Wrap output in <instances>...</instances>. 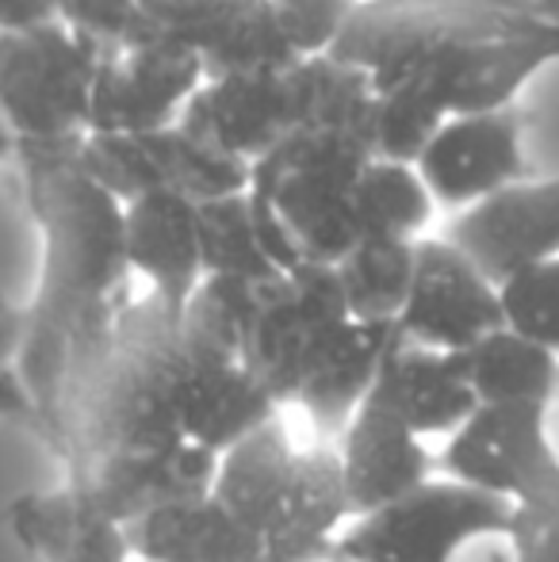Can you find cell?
I'll list each match as a JSON object with an SVG mask.
<instances>
[{"label": "cell", "instance_id": "6da1fadb", "mask_svg": "<svg viewBox=\"0 0 559 562\" xmlns=\"http://www.w3.org/2000/svg\"><path fill=\"white\" fill-rule=\"evenodd\" d=\"M283 409L249 379L242 352L192 306L131 299L100 352L69 379L51 448L66 471L100 459L234 445Z\"/></svg>", "mask_w": 559, "mask_h": 562}, {"label": "cell", "instance_id": "7a4b0ae2", "mask_svg": "<svg viewBox=\"0 0 559 562\" xmlns=\"http://www.w3.org/2000/svg\"><path fill=\"white\" fill-rule=\"evenodd\" d=\"M27 215L38 229V280L23 303L15 375L51 445L66 386L112 334L131 303L123 203L77 165V142L15 154Z\"/></svg>", "mask_w": 559, "mask_h": 562}, {"label": "cell", "instance_id": "3957f363", "mask_svg": "<svg viewBox=\"0 0 559 562\" xmlns=\"http://www.w3.org/2000/svg\"><path fill=\"white\" fill-rule=\"evenodd\" d=\"M211 497L261 543V562H329L349 525L334 448H299L272 422L219 456Z\"/></svg>", "mask_w": 559, "mask_h": 562}, {"label": "cell", "instance_id": "277c9868", "mask_svg": "<svg viewBox=\"0 0 559 562\" xmlns=\"http://www.w3.org/2000/svg\"><path fill=\"white\" fill-rule=\"evenodd\" d=\"M545 15V0H360L329 58L353 66L376 92L418 74H448L502 35Z\"/></svg>", "mask_w": 559, "mask_h": 562}, {"label": "cell", "instance_id": "5b68a950", "mask_svg": "<svg viewBox=\"0 0 559 562\" xmlns=\"http://www.w3.org/2000/svg\"><path fill=\"white\" fill-rule=\"evenodd\" d=\"M100 46L62 20L0 31V126L23 149L74 146L89 134Z\"/></svg>", "mask_w": 559, "mask_h": 562}, {"label": "cell", "instance_id": "8992f818", "mask_svg": "<svg viewBox=\"0 0 559 562\" xmlns=\"http://www.w3.org/2000/svg\"><path fill=\"white\" fill-rule=\"evenodd\" d=\"M510 505L433 474L411 497L353 517L329 562H456L483 536H506Z\"/></svg>", "mask_w": 559, "mask_h": 562}, {"label": "cell", "instance_id": "52a82bcc", "mask_svg": "<svg viewBox=\"0 0 559 562\" xmlns=\"http://www.w3.org/2000/svg\"><path fill=\"white\" fill-rule=\"evenodd\" d=\"M349 322L334 268L299 265L283 280L261 288V306L242 345V363L280 409L295 406L314 363Z\"/></svg>", "mask_w": 559, "mask_h": 562}, {"label": "cell", "instance_id": "ba28073f", "mask_svg": "<svg viewBox=\"0 0 559 562\" xmlns=\"http://www.w3.org/2000/svg\"><path fill=\"white\" fill-rule=\"evenodd\" d=\"M77 165L120 203L146 192H177L192 203L246 195L249 165L192 138L180 126L154 134H85Z\"/></svg>", "mask_w": 559, "mask_h": 562}, {"label": "cell", "instance_id": "9c48e42d", "mask_svg": "<svg viewBox=\"0 0 559 562\" xmlns=\"http://www.w3.org/2000/svg\"><path fill=\"white\" fill-rule=\"evenodd\" d=\"M200 85L203 61L192 50L138 38L100 46L89 134L169 131Z\"/></svg>", "mask_w": 559, "mask_h": 562}, {"label": "cell", "instance_id": "30bf717a", "mask_svg": "<svg viewBox=\"0 0 559 562\" xmlns=\"http://www.w3.org/2000/svg\"><path fill=\"white\" fill-rule=\"evenodd\" d=\"M494 329H502L499 283L448 237H418L411 295L395 322L399 340L429 352H463Z\"/></svg>", "mask_w": 559, "mask_h": 562}, {"label": "cell", "instance_id": "8fae6325", "mask_svg": "<svg viewBox=\"0 0 559 562\" xmlns=\"http://www.w3.org/2000/svg\"><path fill=\"white\" fill-rule=\"evenodd\" d=\"M414 169L429 188L433 203L463 211L525 180L522 123L514 108L445 119Z\"/></svg>", "mask_w": 559, "mask_h": 562}, {"label": "cell", "instance_id": "7c38bea8", "mask_svg": "<svg viewBox=\"0 0 559 562\" xmlns=\"http://www.w3.org/2000/svg\"><path fill=\"white\" fill-rule=\"evenodd\" d=\"M329 448L337 459L349 517H368L383 505L403 502L437 471L429 445L414 437L411 425L383 402L380 391H372V398L353 414V422Z\"/></svg>", "mask_w": 559, "mask_h": 562}, {"label": "cell", "instance_id": "4fadbf2b", "mask_svg": "<svg viewBox=\"0 0 559 562\" xmlns=\"http://www.w3.org/2000/svg\"><path fill=\"white\" fill-rule=\"evenodd\" d=\"M445 237L494 283L559 257V177L502 188L460 211Z\"/></svg>", "mask_w": 559, "mask_h": 562}, {"label": "cell", "instance_id": "5bb4252c", "mask_svg": "<svg viewBox=\"0 0 559 562\" xmlns=\"http://www.w3.org/2000/svg\"><path fill=\"white\" fill-rule=\"evenodd\" d=\"M219 474V456L208 448L154 451V456H115L74 471L66 486L77 494L89 520L127 528L138 517L188 497L211 494Z\"/></svg>", "mask_w": 559, "mask_h": 562}, {"label": "cell", "instance_id": "9a60e30c", "mask_svg": "<svg viewBox=\"0 0 559 562\" xmlns=\"http://www.w3.org/2000/svg\"><path fill=\"white\" fill-rule=\"evenodd\" d=\"M291 69L211 77L185 104L177 126L192 138L215 146L219 154H231L246 165L261 161L269 149H277L295 131L299 104Z\"/></svg>", "mask_w": 559, "mask_h": 562}, {"label": "cell", "instance_id": "2e32d148", "mask_svg": "<svg viewBox=\"0 0 559 562\" xmlns=\"http://www.w3.org/2000/svg\"><path fill=\"white\" fill-rule=\"evenodd\" d=\"M123 249L131 276L146 280V295L185 311L203 283L195 203L177 192H146L123 203Z\"/></svg>", "mask_w": 559, "mask_h": 562}, {"label": "cell", "instance_id": "e0dca14e", "mask_svg": "<svg viewBox=\"0 0 559 562\" xmlns=\"http://www.w3.org/2000/svg\"><path fill=\"white\" fill-rule=\"evenodd\" d=\"M395 345V326H368V322H349L329 340L295 402L311 429L322 437V445H334L345 425L353 422V414L372 398Z\"/></svg>", "mask_w": 559, "mask_h": 562}, {"label": "cell", "instance_id": "ac0fdd59", "mask_svg": "<svg viewBox=\"0 0 559 562\" xmlns=\"http://www.w3.org/2000/svg\"><path fill=\"white\" fill-rule=\"evenodd\" d=\"M131 562H261V543L211 494L165 505L123 528Z\"/></svg>", "mask_w": 559, "mask_h": 562}, {"label": "cell", "instance_id": "d6986e66", "mask_svg": "<svg viewBox=\"0 0 559 562\" xmlns=\"http://www.w3.org/2000/svg\"><path fill=\"white\" fill-rule=\"evenodd\" d=\"M376 391L425 445L452 437L479 409L456 352H429L403 340L391 348Z\"/></svg>", "mask_w": 559, "mask_h": 562}, {"label": "cell", "instance_id": "ffe728a7", "mask_svg": "<svg viewBox=\"0 0 559 562\" xmlns=\"http://www.w3.org/2000/svg\"><path fill=\"white\" fill-rule=\"evenodd\" d=\"M476 394L479 409H514V406H559V356L514 329H494L471 348L456 352Z\"/></svg>", "mask_w": 559, "mask_h": 562}, {"label": "cell", "instance_id": "44dd1931", "mask_svg": "<svg viewBox=\"0 0 559 562\" xmlns=\"http://www.w3.org/2000/svg\"><path fill=\"white\" fill-rule=\"evenodd\" d=\"M345 311L353 322L395 326L411 295L414 280V241H357L334 265Z\"/></svg>", "mask_w": 559, "mask_h": 562}, {"label": "cell", "instance_id": "7402d4cb", "mask_svg": "<svg viewBox=\"0 0 559 562\" xmlns=\"http://www.w3.org/2000/svg\"><path fill=\"white\" fill-rule=\"evenodd\" d=\"M433 195L414 165L372 157L353 180V218L360 241H418L429 226Z\"/></svg>", "mask_w": 559, "mask_h": 562}, {"label": "cell", "instance_id": "603a6c76", "mask_svg": "<svg viewBox=\"0 0 559 562\" xmlns=\"http://www.w3.org/2000/svg\"><path fill=\"white\" fill-rule=\"evenodd\" d=\"M195 226H200L203 280H208V276L246 280V283L283 280L277 260L265 249L261 229H257V218H254V211H249L246 195L195 203Z\"/></svg>", "mask_w": 559, "mask_h": 562}, {"label": "cell", "instance_id": "cb8c5ba5", "mask_svg": "<svg viewBox=\"0 0 559 562\" xmlns=\"http://www.w3.org/2000/svg\"><path fill=\"white\" fill-rule=\"evenodd\" d=\"M203 81L211 77H242V74H280L291 69L295 58L283 43L277 20L265 0H234L231 12L219 20L200 50Z\"/></svg>", "mask_w": 559, "mask_h": 562}, {"label": "cell", "instance_id": "d4e9b609", "mask_svg": "<svg viewBox=\"0 0 559 562\" xmlns=\"http://www.w3.org/2000/svg\"><path fill=\"white\" fill-rule=\"evenodd\" d=\"M4 520L12 540L38 562H62L77 548V540L97 525V520H89V513L81 509L69 486L15 497L8 505Z\"/></svg>", "mask_w": 559, "mask_h": 562}, {"label": "cell", "instance_id": "484cf974", "mask_svg": "<svg viewBox=\"0 0 559 562\" xmlns=\"http://www.w3.org/2000/svg\"><path fill=\"white\" fill-rule=\"evenodd\" d=\"M433 459H437V467H440V479L510 505V479H506V459H502V445H499L494 409H476L452 437H445V445H440V451Z\"/></svg>", "mask_w": 559, "mask_h": 562}, {"label": "cell", "instance_id": "4316f807", "mask_svg": "<svg viewBox=\"0 0 559 562\" xmlns=\"http://www.w3.org/2000/svg\"><path fill=\"white\" fill-rule=\"evenodd\" d=\"M502 326L559 356V257L529 265L499 283Z\"/></svg>", "mask_w": 559, "mask_h": 562}, {"label": "cell", "instance_id": "83f0119b", "mask_svg": "<svg viewBox=\"0 0 559 562\" xmlns=\"http://www.w3.org/2000/svg\"><path fill=\"white\" fill-rule=\"evenodd\" d=\"M231 8L234 0H138L135 27L127 38L180 46V50H192L200 58L208 35Z\"/></svg>", "mask_w": 559, "mask_h": 562}, {"label": "cell", "instance_id": "f1b7e54d", "mask_svg": "<svg viewBox=\"0 0 559 562\" xmlns=\"http://www.w3.org/2000/svg\"><path fill=\"white\" fill-rule=\"evenodd\" d=\"M265 4L295 58H322L334 50L360 0H265Z\"/></svg>", "mask_w": 559, "mask_h": 562}, {"label": "cell", "instance_id": "f546056e", "mask_svg": "<svg viewBox=\"0 0 559 562\" xmlns=\"http://www.w3.org/2000/svg\"><path fill=\"white\" fill-rule=\"evenodd\" d=\"M54 4L66 27L81 31L97 46H112L131 35L138 0H54Z\"/></svg>", "mask_w": 559, "mask_h": 562}, {"label": "cell", "instance_id": "4dcf8cb0", "mask_svg": "<svg viewBox=\"0 0 559 562\" xmlns=\"http://www.w3.org/2000/svg\"><path fill=\"white\" fill-rule=\"evenodd\" d=\"M506 543L514 562H559V513L510 509Z\"/></svg>", "mask_w": 559, "mask_h": 562}, {"label": "cell", "instance_id": "1f68e13d", "mask_svg": "<svg viewBox=\"0 0 559 562\" xmlns=\"http://www.w3.org/2000/svg\"><path fill=\"white\" fill-rule=\"evenodd\" d=\"M62 562H131L127 540H123V528L92 525L89 532L77 540V548L69 551Z\"/></svg>", "mask_w": 559, "mask_h": 562}, {"label": "cell", "instance_id": "d6a6232c", "mask_svg": "<svg viewBox=\"0 0 559 562\" xmlns=\"http://www.w3.org/2000/svg\"><path fill=\"white\" fill-rule=\"evenodd\" d=\"M58 20L54 0H0V31H23Z\"/></svg>", "mask_w": 559, "mask_h": 562}, {"label": "cell", "instance_id": "836d02e7", "mask_svg": "<svg viewBox=\"0 0 559 562\" xmlns=\"http://www.w3.org/2000/svg\"><path fill=\"white\" fill-rule=\"evenodd\" d=\"M0 414L15 417V422H27L31 429L38 432L35 406H31V398H27V391H23V383H20V375H15V368L0 371Z\"/></svg>", "mask_w": 559, "mask_h": 562}, {"label": "cell", "instance_id": "e575fe53", "mask_svg": "<svg viewBox=\"0 0 559 562\" xmlns=\"http://www.w3.org/2000/svg\"><path fill=\"white\" fill-rule=\"evenodd\" d=\"M12 161H15V142L8 138V131L0 126V169H4V165H12Z\"/></svg>", "mask_w": 559, "mask_h": 562}, {"label": "cell", "instance_id": "d590c367", "mask_svg": "<svg viewBox=\"0 0 559 562\" xmlns=\"http://www.w3.org/2000/svg\"><path fill=\"white\" fill-rule=\"evenodd\" d=\"M545 4H548V12H552L556 20H559V0H545Z\"/></svg>", "mask_w": 559, "mask_h": 562}]
</instances>
